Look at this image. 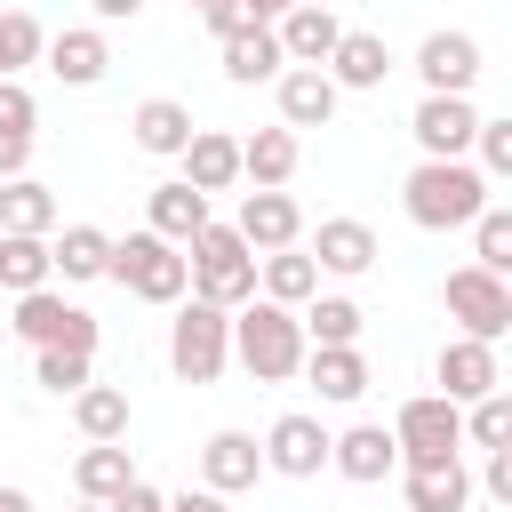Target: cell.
<instances>
[{"label": "cell", "mask_w": 512, "mask_h": 512, "mask_svg": "<svg viewBox=\"0 0 512 512\" xmlns=\"http://www.w3.org/2000/svg\"><path fill=\"white\" fill-rule=\"evenodd\" d=\"M488 200H496V192H488V176H480L472 160H416V168L400 176V208H408L416 232H464Z\"/></svg>", "instance_id": "obj_1"}, {"label": "cell", "mask_w": 512, "mask_h": 512, "mask_svg": "<svg viewBox=\"0 0 512 512\" xmlns=\"http://www.w3.org/2000/svg\"><path fill=\"white\" fill-rule=\"evenodd\" d=\"M304 328H296V312L288 304H264V296H248L240 312H232V360L256 376V384H288L296 368H304Z\"/></svg>", "instance_id": "obj_2"}, {"label": "cell", "mask_w": 512, "mask_h": 512, "mask_svg": "<svg viewBox=\"0 0 512 512\" xmlns=\"http://www.w3.org/2000/svg\"><path fill=\"white\" fill-rule=\"evenodd\" d=\"M184 272H192V296H200V304L240 312V304L256 296V248H248L232 224H216V216L184 240Z\"/></svg>", "instance_id": "obj_3"}, {"label": "cell", "mask_w": 512, "mask_h": 512, "mask_svg": "<svg viewBox=\"0 0 512 512\" xmlns=\"http://www.w3.org/2000/svg\"><path fill=\"white\" fill-rule=\"evenodd\" d=\"M104 280H120L136 304H184L192 296V272H184V248H168L160 232H128V240H112V272Z\"/></svg>", "instance_id": "obj_4"}, {"label": "cell", "mask_w": 512, "mask_h": 512, "mask_svg": "<svg viewBox=\"0 0 512 512\" xmlns=\"http://www.w3.org/2000/svg\"><path fill=\"white\" fill-rule=\"evenodd\" d=\"M168 368H176L184 384H216V376L232 368V312L184 296L176 320H168Z\"/></svg>", "instance_id": "obj_5"}, {"label": "cell", "mask_w": 512, "mask_h": 512, "mask_svg": "<svg viewBox=\"0 0 512 512\" xmlns=\"http://www.w3.org/2000/svg\"><path fill=\"white\" fill-rule=\"evenodd\" d=\"M32 352H88L96 360V312L88 304H72L64 288H32V296H16V320H8Z\"/></svg>", "instance_id": "obj_6"}, {"label": "cell", "mask_w": 512, "mask_h": 512, "mask_svg": "<svg viewBox=\"0 0 512 512\" xmlns=\"http://www.w3.org/2000/svg\"><path fill=\"white\" fill-rule=\"evenodd\" d=\"M384 432H392L400 464H448V456H464V408H456V400H440V392L400 400V416H392Z\"/></svg>", "instance_id": "obj_7"}, {"label": "cell", "mask_w": 512, "mask_h": 512, "mask_svg": "<svg viewBox=\"0 0 512 512\" xmlns=\"http://www.w3.org/2000/svg\"><path fill=\"white\" fill-rule=\"evenodd\" d=\"M440 304H448L456 336H472V344H504V328H512V280H496L480 264H456L448 288H440Z\"/></svg>", "instance_id": "obj_8"}, {"label": "cell", "mask_w": 512, "mask_h": 512, "mask_svg": "<svg viewBox=\"0 0 512 512\" xmlns=\"http://www.w3.org/2000/svg\"><path fill=\"white\" fill-rule=\"evenodd\" d=\"M408 136L424 160H472V136H480V104L472 96H424L408 112Z\"/></svg>", "instance_id": "obj_9"}, {"label": "cell", "mask_w": 512, "mask_h": 512, "mask_svg": "<svg viewBox=\"0 0 512 512\" xmlns=\"http://www.w3.org/2000/svg\"><path fill=\"white\" fill-rule=\"evenodd\" d=\"M256 448H264V472H280V480H320V472H328V424L304 416V408L272 416V432H264Z\"/></svg>", "instance_id": "obj_10"}, {"label": "cell", "mask_w": 512, "mask_h": 512, "mask_svg": "<svg viewBox=\"0 0 512 512\" xmlns=\"http://www.w3.org/2000/svg\"><path fill=\"white\" fill-rule=\"evenodd\" d=\"M432 384H440V400L472 408L480 392H504V360H496V344L448 336V344H440V360H432Z\"/></svg>", "instance_id": "obj_11"}, {"label": "cell", "mask_w": 512, "mask_h": 512, "mask_svg": "<svg viewBox=\"0 0 512 512\" xmlns=\"http://www.w3.org/2000/svg\"><path fill=\"white\" fill-rule=\"evenodd\" d=\"M264 480V448H256V432H240V424H224V432H208L200 440V488L208 496H240V488H256Z\"/></svg>", "instance_id": "obj_12"}, {"label": "cell", "mask_w": 512, "mask_h": 512, "mask_svg": "<svg viewBox=\"0 0 512 512\" xmlns=\"http://www.w3.org/2000/svg\"><path fill=\"white\" fill-rule=\"evenodd\" d=\"M416 80H424V96H472V80H480V40H472V32H424V40H416Z\"/></svg>", "instance_id": "obj_13"}, {"label": "cell", "mask_w": 512, "mask_h": 512, "mask_svg": "<svg viewBox=\"0 0 512 512\" xmlns=\"http://www.w3.org/2000/svg\"><path fill=\"white\" fill-rule=\"evenodd\" d=\"M328 472L352 480V488H376V480L400 472V448H392L384 424H344V432H328Z\"/></svg>", "instance_id": "obj_14"}, {"label": "cell", "mask_w": 512, "mask_h": 512, "mask_svg": "<svg viewBox=\"0 0 512 512\" xmlns=\"http://www.w3.org/2000/svg\"><path fill=\"white\" fill-rule=\"evenodd\" d=\"M40 64H48L64 88H96V80L112 72V40H104V24H64V32H48Z\"/></svg>", "instance_id": "obj_15"}, {"label": "cell", "mask_w": 512, "mask_h": 512, "mask_svg": "<svg viewBox=\"0 0 512 512\" xmlns=\"http://www.w3.org/2000/svg\"><path fill=\"white\" fill-rule=\"evenodd\" d=\"M232 232H240L256 256H280V248H304V208H296L288 192H248L240 216H232Z\"/></svg>", "instance_id": "obj_16"}, {"label": "cell", "mask_w": 512, "mask_h": 512, "mask_svg": "<svg viewBox=\"0 0 512 512\" xmlns=\"http://www.w3.org/2000/svg\"><path fill=\"white\" fill-rule=\"evenodd\" d=\"M328 280H360V272H376V232L360 224V216H320V232H312V248H304Z\"/></svg>", "instance_id": "obj_17"}, {"label": "cell", "mask_w": 512, "mask_h": 512, "mask_svg": "<svg viewBox=\"0 0 512 512\" xmlns=\"http://www.w3.org/2000/svg\"><path fill=\"white\" fill-rule=\"evenodd\" d=\"M272 40H280L288 64H312V72H320V64L336 56V40H344V16H336L328 0H312V8H288V16L272 24Z\"/></svg>", "instance_id": "obj_18"}, {"label": "cell", "mask_w": 512, "mask_h": 512, "mask_svg": "<svg viewBox=\"0 0 512 512\" xmlns=\"http://www.w3.org/2000/svg\"><path fill=\"white\" fill-rule=\"evenodd\" d=\"M296 376H304V384H312L328 408H352V400L376 384V376H368V360H360V344H312Z\"/></svg>", "instance_id": "obj_19"}, {"label": "cell", "mask_w": 512, "mask_h": 512, "mask_svg": "<svg viewBox=\"0 0 512 512\" xmlns=\"http://www.w3.org/2000/svg\"><path fill=\"white\" fill-rule=\"evenodd\" d=\"M272 96H280V128H328L336 120V80L328 72H312V64H288L280 80H272Z\"/></svg>", "instance_id": "obj_20"}, {"label": "cell", "mask_w": 512, "mask_h": 512, "mask_svg": "<svg viewBox=\"0 0 512 512\" xmlns=\"http://www.w3.org/2000/svg\"><path fill=\"white\" fill-rule=\"evenodd\" d=\"M128 144H136L144 160H176V152L192 144V104H176V96H144V104L128 112Z\"/></svg>", "instance_id": "obj_21"}, {"label": "cell", "mask_w": 512, "mask_h": 512, "mask_svg": "<svg viewBox=\"0 0 512 512\" xmlns=\"http://www.w3.org/2000/svg\"><path fill=\"white\" fill-rule=\"evenodd\" d=\"M400 504L408 512H464L472 504L464 456H448V464H400Z\"/></svg>", "instance_id": "obj_22"}, {"label": "cell", "mask_w": 512, "mask_h": 512, "mask_svg": "<svg viewBox=\"0 0 512 512\" xmlns=\"http://www.w3.org/2000/svg\"><path fill=\"white\" fill-rule=\"evenodd\" d=\"M176 168H184L192 192H232V184H240V136H224V128H192V144L176 152Z\"/></svg>", "instance_id": "obj_23"}, {"label": "cell", "mask_w": 512, "mask_h": 512, "mask_svg": "<svg viewBox=\"0 0 512 512\" xmlns=\"http://www.w3.org/2000/svg\"><path fill=\"white\" fill-rule=\"evenodd\" d=\"M200 224H208V192H192L184 176H168V184L144 192V232H160L168 248H184Z\"/></svg>", "instance_id": "obj_24"}, {"label": "cell", "mask_w": 512, "mask_h": 512, "mask_svg": "<svg viewBox=\"0 0 512 512\" xmlns=\"http://www.w3.org/2000/svg\"><path fill=\"white\" fill-rule=\"evenodd\" d=\"M320 72L336 80V96H344V88H384V80H392V48H384V32H352V24H344V40H336V56H328Z\"/></svg>", "instance_id": "obj_25"}, {"label": "cell", "mask_w": 512, "mask_h": 512, "mask_svg": "<svg viewBox=\"0 0 512 512\" xmlns=\"http://www.w3.org/2000/svg\"><path fill=\"white\" fill-rule=\"evenodd\" d=\"M296 160H304L296 128H256V136H240V184H256V192H280V184L296 176Z\"/></svg>", "instance_id": "obj_26"}, {"label": "cell", "mask_w": 512, "mask_h": 512, "mask_svg": "<svg viewBox=\"0 0 512 512\" xmlns=\"http://www.w3.org/2000/svg\"><path fill=\"white\" fill-rule=\"evenodd\" d=\"M256 296H264V304H288V312H304V304L320 296V264H312L304 248L256 256Z\"/></svg>", "instance_id": "obj_27"}, {"label": "cell", "mask_w": 512, "mask_h": 512, "mask_svg": "<svg viewBox=\"0 0 512 512\" xmlns=\"http://www.w3.org/2000/svg\"><path fill=\"white\" fill-rule=\"evenodd\" d=\"M280 72H288V56H280L272 24H248V32L224 40V80H232V88H264V80H280Z\"/></svg>", "instance_id": "obj_28"}, {"label": "cell", "mask_w": 512, "mask_h": 512, "mask_svg": "<svg viewBox=\"0 0 512 512\" xmlns=\"http://www.w3.org/2000/svg\"><path fill=\"white\" fill-rule=\"evenodd\" d=\"M48 256H56V280H104L112 272V232L104 224H64V232H48Z\"/></svg>", "instance_id": "obj_29"}, {"label": "cell", "mask_w": 512, "mask_h": 512, "mask_svg": "<svg viewBox=\"0 0 512 512\" xmlns=\"http://www.w3.org/2000/svg\"><path fill=\"white\" fill-rule=\"evenodd\" d=\"M128 480H136V464H128L120 440H88V448L72 456V488H80V504H112Z\"/></svg>", "instance_id": "obj_30"}, {"label": "cell", "mask_w": 512, "mask_h": 512, "mask_svg": "<svg viewBox=\"0 0 512 512\" xmlns=\"http://www.w3.org/2000/svg\"><path fill=\"white\" fill-rule=\"evenodd\" d=\"M0 288H8V296L56 288V256H48L40 232H0Z\"/></svg>", "instance_id": "obj_31"}, {"label": "cell", "mask_w": 512, "mask_h": 512, "mask_svg": "<svg viewBox=\"0 0 512 512\" xmlns=\"http://www.w3.org/2000/svg\"><path fill=\"white\" fill-rule=\"evenodd\" d=\"M296 328H304V344H360V328H368V312L352 304V296H336V288H320L304 312H296Z\"/></svg>", "instance_id": "obj_32"}, {"label": "cell", "mask_w": 512, "mask_h": 512, "mask_svg": "<svg viewBox=\"0 0 512 512\" xmlns=\"http://www.w3.org/2000/svg\"><path fill=\"white\" fill-rule=\"evenodd\" d=\"M72 424H80V440H128V392L120 384H80Z\"/></svg>", "instance_id": "obj_33"}, {"label": "cell", "mask_w": 512, "mask_h": 512, "mask_svg": "<svg viewBox=\"0 0 512 512\" xmlns=\"http://www.w3.org/2000/svg\"><path fill=\"white\" fill-rule=\"evenodd\" d=\"M0 232H56V192L40 184V176H16V184H0Z\"/></svg>", "instance_id": "obj_34"}, {"label": "cell", "mask_w": 512, "mask_h": 512, "mask_svg": "<svg viewBox=\"0 0 512 512\" xmlns=\"http://www.w3.org/2000/svg\"><path fill=\"white\" fill-rule=\"evenodd\" d=\"M472 264L496 272V280H512V208H504V200H488V208L472 216Z\"/></svg>", "instance_id": "obj_35"}, {"label": "cell", "mask_w": 512, "mask_h": 512, "mask_svg": "<svg viewBox=\"0 0 512 512\" xmlns=\"http://www.w3.org/2000/svg\"><path fill=\"white\" fill-rule=\"evenodd\" d=\"M40 48H48V24L32 8H0V80H16L24 64H40Z\"/></svg>", "instance_id": "obj_36"}, {"label": "cell", "mask_w": 512, "mask_h": 512, "mask_svg": "<svg viewBox=\"0 0 512 512\" xmlns=\"http://www.w3.org/2000/svg\"><path fill=\"white\" fill-rule=\"evenodd\" d=\"M464 448H512V392H480L472 408H464Z\"/></svg>", "instance_id": "obj_37"}, {"label": "cell", "mask_w": 512, "mask_h": 512, "mask_svg": "<svg viewBox=\"0 0 512 512\" xmlns=\"http://www.w3.org/2000/svg\"><path fill=\"white\" fill-rule=\"evenodd\" d=\"M32 384L56 392V400H72L80 384H96V360L88 352H32Z\"/></svg>", "instance_id": "obj_38"}, {"label": "cell", "mask_w": 512, "mask_h": 512, "mask_svg": "<svg viewBox=\"0 0 512 512\" xmlns=\"http://www.w3.org/2000/svg\"><path fill=\"white\" fill-rule=\"evenodd\" d=\"M472 152H480L472 168H480L488 184H496V176H512V120H488V112H480V136H472Z\"/></svg>", "instance_id": "obj_39"}, {"label": "cell", "mask_w": 512, "mask_h": 512, "mask_svg": "<svg viewBox=\"0 0 512 512\" xmlns=\"http://www.w3.org/2000/svg\"><path fill=\"white\" fill-rule=\"evenodd\" d=\"M32 120H40L32 88L24 80H0V136H32Z\"/></svg>", "instance_id": "obj_40"}, {"label": "cell", "mask_w": 512, "mask_h": 512, "mask_svg": "<svg viewBox=\"0 0 512 512\" xmlns=\"http://www.w3.org/2000/svg\"><path fill=\"white\" fill-rule=\"evenodd\" d=\"M200 24H208L216 40H232V32H248L256 16H248V0H200Z\"/></svg>", "instance_id": "obj_41"}, {"label": "cell", "mask_w": 512, "mask_h": 512, "mask_svg": "<svg viewBox=\"0 0 512 512\" xmlns=\"http://www.w3.org/2000/svg\"><path fill=\"white\" fill-rule=\"evenodd\" d=\"M104 512H168V496H160V488H152V480L136 472V480H128V488H120V496H112Z\"/></svg>", "instance_id": "obj_42"}, {"label": "cell", "mask_w": 512, "mask_h": 512, "mask_svg": "<svg viewBox=\"0 0 512 512\" xmlns=\"http://www.w3.org/2000/svg\"><path fill=\"white\" fill-rule=\"evenodd\" d=\"M480 488H488L496 504H512V448H488V464H480Z\"/></svg>", "instance_id": "obj_43"}, {"label": "cell", "mask_w": 512, "mask_h": 512, "mask_svg": "<svg viewBox=\"0 0 512 512\" xmlns=\"http://www.w3.org/2000/svg\"><path fill=\"white\" fill-rule=\"evenodd\" d=\"M32 168V136H0V184H16Z\"/></svg>", "instance_id": "obj_44"}, {"label": "cell", "mask_w": 512, "mask_h": 512, "mask_svg": "<svg viewBox=\"0 0 512 512\" xmlns=\"http://www.w3.org/2000/svg\"><path fill=\"white\" fill-rule=\"evenodd\" d=\"M168 512H232V504L208 496V488H184V496H168Z\"/></svg>", "instance_id": "obj_45"}, {"label": "cell", "mask_w": 512, "mask_h": 512, "mask_svg": "<svg viewBox=\"0 0 512 512\" xmlns=\"http://www.w3.org/2000/svg\"><path fill=\"white\" fill-rule=\"evenodd\" d=\"M96 8V24H128V16H144V0H88Z\"/></svg>", "instance_id": "obj_46"}, {"label": "cell", "mask_w": 512, "mask_h": 512, "mask_svg": "<svg viewBox=\"0 0 512 512\" xmlns=\"http://www.w3.org/2000/svg\"><path fill=\"white\" fill-rule=\"evenodd\" d=\"M0 512H40V504H32L24 488H0Z\"/></svg>", "instance_id": "obj_47"}, {"label": "cell", "mask_w": 512, "mask_h": 512, "mask_svg": "<svg viewBox=\"0 0 512 512\" xmlns=\"http://www.w3.org/2000/svg\"><path fill=\"white\" fill-rule=\"evenodd\" d=\"M272 8H280V16H288V8H312V0H272Z\"/></svg>", "instance_id": "obj_48"}, {"label": "cell", "mask_w": 512, "mask_h": 512, "mask_svg": "<svg viewBox=\"0 0 512 512\" xmlns=\"http://www.w3.org/2000/svg\"><path fill=\"white\" fill-rule=\"evenodd\" d=\"M72 512H104V504H72Z\"/></svg>", "instance_id": "obj_49"}, {"label": "cell", "mask_w": 512, "mask_h": 512, "mask_svg": "<svg viewBox=\"0 0 512 512\" xmlns=\"http://www.w3.org/2000/svg\"><path fill=\"white\" fill-rule=\"evenodd\" d=\"M192 8H200V0H192Z\"/></svg>", "instance_id": "obj_50"}]
</instances>
